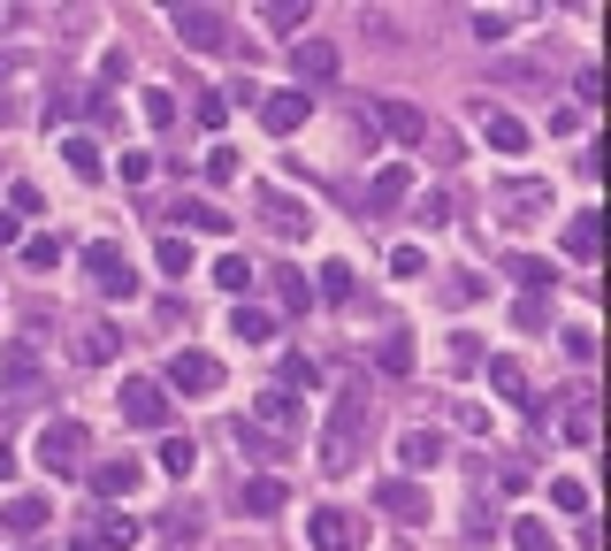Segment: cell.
Wrapping results in <instances>:
<instances>
[{"label": "cell", "mask_w": 611, "mask_h": 551, "mask_svg": "<svg viewBox=\"0 0 611 551\" xmlns=\"http://www.w3.org/2000/svg\"><path fill=\"white\" fill-rule=\"evenodd\" d=\"M359 421H367V390H344V406L321 429V475H352L359 467Z\"/></svg>", "instance_id": "cell-1"}, {"label": "cell", "mask_w": 611, "mask_h": 551, "mask_svg": "<svg viewBox=\"0 0 611 551\" xmlns=\"http://www.w3.org/2000/svg\"><path fill=\"white\" fill-rule=\"evenodd\" d=\"M85 276H92V291H108V299H138L131 253H123L115 238H92V245H85Z\"/></svg>", "instance_id": "cell-2"}, {"label": "cell", "mask_w": 611, "mask_h": 551, "mask_svg": "<svg viewBox=\"0 0 611 551\" xmlns=\"http://www.w3.org/2000/svg\"><path fill=\"white\" fill-rule=\"evenodd\" d=\"M85 452H92L85 421H46L38 429V467L46 475H85Z\"/></svg>", "instance_id": "cell-3"}, {"label": "cell", "mask_w": 611, "mask_h": 551, "mask_svg": "<svg viewBox=\"0 0 611 551\" xmlns=\"http://www.w3.org/2000/svg\"><path fill=\"white\" fill-rule=\"evenodd\" d=\"M115 406H123L131 429H168V390H160V375H131Z\"/></svg>", "instance_id": "cell-4"}, {"label": "cell", "mask_w": 611, "mask_h": 551, "mask_svg": "<svg viewBox=\"0 0 611 551\" xmlns=\"http://www.w3.org/2000/svg\"><path fill=\"white\" fill-rule=\"evenodd\" d=\"M375 131H390L398 146H429V139H436V123H429L413 100H398V92H390V100H375Z\"/></svg>", "instance_id": "cell-5"}, {"label": "cell", "mask_w": 611, "mask_h": 551, "mask_svg": "<svg viewBox=\"0 0 611 551\" xmlns=\"http://www.w3.org/2000/svg\"><path fill=\"white\" fill-rule=\"evenodd\" d=\"M245 429H260V437H276V444H284V437L299 429V398H291L284 383H268V390L253 398V414H245Z\"/></svg>", "instance_id": "cell-6"}, {"label": "cell", "mask_w": 611, "mask_h": 551, "mask_svg": "<svg viewBox=\"0 0 611 551\" xmlns=\"http://www.w3.org/2000/svg\"><path fill=\"white\" fill-rule=\"evenodd\" d=\"M160 390H191V398H207V390H222V361H214V353H168Z\"/></svg>", "instance_id": "cell-7"}, {"label": "cell", "mask_w": 611, "mask_h": 551, "mask_svg": "<svg viewBox=\"0 0 611 551\" xmlns=\"http://www.w3.org/2000/svg\"><path fill=\"white\" fill-rule=\"evenodd\" d=\"M168 23H176V38L199 46V54H214V46L230 38V15H222V8H176Z\"/></svg>", "instance_id": "cell-8"}, {"label": "cell", "mask_w": 611, "mask_h": 551, "mask_svg": "<svg viewBox=\"0 0 611 551\" xmlns=\"http://www.w3.org/2000/svg\"><path fill=\"white\" fill-rule=\"evenodd\" d=\"M375 506H382L390 521H429V491L406 483V475H382V483H375Z\"/></svg>", "instance_id": "cell-9"}, {"label": "cell", "mask_w": 611, "mask_h": 551, "mask_svg": "<svg viewBox=\"0 0 611 551\" xmlns=\"http://www.w3.org/2000/svg\"><path fill=\"white\" fill-rule=\"evenodd\" d=\"M306 544L313 551H359V529H352V514L321 506V514H306Z\"/></svg>", "instance_id": "cell-10"}, {"label": "cell", "mask_w": 611, "mask_h": 551, "mask_svg": "<svg viewBox=\"0 0 611 551\" xmlns=\"http://www.w3.org/2000/svg\"><path fill=\"white\" fill-rule=\"evenodd\" d=\"M237 506H245L253 521H268V514L291 506V491H284V475H245V483H237Z\"/></svg>", "instance_id": "cell-11"}, {"label": "cell", "mask_w": 611, "mask_h": 551, "mask_svg": "<svg viewBox=\"0 0 611 551\" xmlns=\"http://www.w3.org/2000/svg\"><path fill=\"white\" fill-rule=\"evenodd\" d=\"M291 69H299V92L329 85V77H336V46H329V38H299V46H291Z\"/></svg>", "instance_id": "cell-12"}, {"label": "cell", "mask_w": 611, "mask_h": 551, "mask_svg": "<svg viewBox=\"0 0 611 551\" xmlns=\"http://www.w3.org/2000/svg\"><path fill=\"white\" fill-rule=\"evenodd\" d=\"M306 115H313V92H268V100H260V123H268L276 139H291Z\"/></svg>", "instance_id": "cell-13"}, {"label": "cell", "mask_w": 611, "mask_h": 551, "mask_svg": "<svg viewBox=\"0 0 611 551\" xmlns=\"http://www.w3.org/2000/svg\"><path fill=\"white\" fill-rule=\"evenodd\" d=\"M481 139H489L497 154H527V123H520L512 108H481Z\"/></svg>", "instance_id": "cell-14"}, {"label": "cell", "mask_w": 611, "mask_h": 551, "mask_svg": "<svg viewBox=\"0 0 611 551\" xmlns=\"http://www.w3.org/2000/svg\"><path fill=\"white\" fill-rule=\"evenodd\" d=\"M168 214H176L184 230H199V238H230V214H222L214 199H176ZM184 230H176V238H184Z\"/></svg>", "instance_id": "cell-15"}, {"label": "cell", "mask_w": 611, "mask_h": 551, "mask_svg": "<svg viewBox=\"0 0 611 551\" xmlns=\"http://www.w3.org/2000/svg\"><path fill=\"white\" fill-rule=\"evenodd\" d=\"M115 353H123V330H115V322H85V330H77V361L85 367H108Z\"/></svg>", "instance_id": "cell-16"}, {"label": "cell", "mask_w": 611, "mask_h": 551, "mask_svg": "<svg viewBox=\"0 0 611 551\" xmlns=\"http://www.w3.org/2000/svg\"><path fill=\"white\" fill-rule=\"evenodd\" d=\"M406 199H413V169H406V162H390L382 177L367 184V207H375V214H390V207H406Z\"/></svg>", "instance_id": "cell-17"}, {"label": "cell", "mask_w": 611, "mask_h": 551, "mask_svg": "<svg viewBox=\"0 0 611 551\" xmlns=\"http://www.w3.org/2000/svg\"><path fill=\"white\" fill-rule=\"evenodd\" d=\"M138 483H146L138 460H100V467H92V491H100V498H131Z\"/></svg>", "instance_id": "cell-18"}, {"label": "cell", "mask_w": 611, "mask_h": 551, "mask_svg": "<svg viewBox=\"0 0 611 551\" xmlns=\"http://www.w3.org/2000/svg\"><path fill=\"white\" fill-rule=\"evenodd\" d=\"M46 521H54L46 498H8V506H0V529H8V537H38Z\"/></svg>", "instance_id": "cell-19"}, {"label": "cell", "mask_w": 611, "mask_h": 551, "mask_svg": "<svg viewBox=\"0 0 611 551\" xmlns=\"http://www.w3.org/2000/svg\"><path fill=\"white\" fill-rule=\"evenodd\" d=\"M398 460H406L413 475H429V467L444 460V437H436V429H406V437H398Z\"/></svg>", "instance_id": "cell-20"}, {"label": "cell", "mask_w": 611, "mask_h": 551, "mask_svg": "<svg viewBox=\"0 0 611 551\" xmlns=\"http://www.w3.org/2000/svg\"><path fill=\"white\" fill-rule=\"evenodd\" d=\"M504 207H512V222H543L551 214V184H512Z\"/></svg>", "instance_id": "cell-21"}, {"label": "cell", "mask_w": 611, "mask_h": 551, "mask_svg": "<svg viewBox=\"0 0 611 551\" xmlns=\"http://www.w3.org/2000/svg\"><path fill=\"white\" fill-rule=\"evenodd\" d=\"M489 390H504L512 406H527V367L512 361V353H497V361H489Z\"/></svg>", "instance_id": "cell-22"}, {"label": "cell", "mask_w": 611, "mask_h": 551, "mask_svg": "<svg viewBox=\"0 0 611 551\" xmlns=\"http://www.w3.org/2000/svg\"><path fill=\"white\" fill-rule=\"evenodd\" d=\"M214 284H222V291H237V299H245V291H253V284H260V268H253V261H245V253H222V261H214Z\"/></svg>", "instance_id": "cell-23"}, {"label": "cell", "mask_w": 611, "mask_h": 551, "mask_svg": "<svg viewBox=\"0 0 611 551\" xmlns=\"http://www.w3.org/2000/svg\"><path fill=\"white\" fill-rule=\"evenodd\" d=\"M153 268H160V276H191V238H176V230H168V238L153 245Z\"/></svg>", "instance_id": "cell-24"}, {"label": "cell", "mask_w": 611, "mask_h": 551, "mask_svg": "<svg viewBox=\"0 0 611 551\" xmlns=\"http://www.w3.org/2000/svg\"><path fill=\"white\" fill-rule=\"evenodd\" d=\"M566 444H597V406H589V390H574V406H566Z\"/></svg>", "instance_id": "cell-25"}, {"label": "cell", "mask_w": 611, "mask_h": 551, "mask_svg": "<svg viewBox=\"0 0 611 551\" xmlns=\"http://www.w3.org/2000/svg\"><path fill=\"white\" fill-rule=\"evenodd\" d=\"M62 154H69V169H77L85 184L108 177V162H100V146H92V139H62Z\"/></svg>", "instance_id": "cell-26"}, {"label": "cell", "mask_w": 611, "mask_h": 551, "mask_svg": "<svg viewBox=\"0 0 611 551\" xmlns=\"http://www.w3.org/2000/svg\"><path fill=\"white\" fill-rule=\"evenodd\" d=\"M260 23H268V31H299V23H313V0H268Z\"/></svg>", "instance_id": "cell-27"}, {"label": "cell", "mask_w": 611, "mask_h": 551, "mask_svg": "<svg viewBox=\"0 0 611 551\" xmlns=\"http://www.w3.org/2000/svg\"><path fill=\"white\" fill-rule=\"evenodd\" d=\"M268 222H276L284 238H299V230H313V214H306L299 199H284V191H268Z\"/></svg>", "instance_id": "cell-28"}, {"label": "cell", "mask_w": 611, "mask_h": 551, "mask_svg": "<svg viewBox=\"0 0 611 551\" xmlns=\"http://www.w3.org/2000/svg\"><path fill=\"white\" fill-rule=\"evenodd\" d=\"M566 253H574L581 268L597 261V214H574V222H566Z\"/></svg>", "instance_id": "cell-29"}, {"label": "cell", "mask_w": 611, "mask_h": 551, "mask_svg": "<svg viewBox=\"0 0 611 551\" xmlns=\"http://www.w3.org/2000/svg\"><path fill=\"white\" fill-rule=\"evenodd\" d=\"M313 299L344 307V299H352V261H321V291H313Z\"/></svg>", "instance_id": "cell-30"}, {"label": "cell", "mask_w": 611, "mask_h": 551, "mask_svg": "<svg viewBox=\"0 0 611 551\" xmlns=\"http://www.w3.org/2000/svg\"><path fill=\"white\" fill-rule=\"evenodd\" d=\"M268 330H276L268 307H237V315H230V338H245V345H268Z\"/></svg>", "instance_id": "cell-31"}, {"label": "cell", "mask_w": 611, "mask_h": 551, "mask_svg": "<svg viewBox=\"0 0 611 551\" xmlns=\"http://www.w3.org/2000/svg\"><path fill=\"white\" fill-rule=\"evenodd\" d=\"M160 467H168V475L184 483V475L199 467V444H191V437H160Z\"/></svg>", "instance_id": "cell-32"}, {"label": "cell", "mask_w": 611, "mask_h": 551, "mask_svg": "<svg viewBox=\"0 0 611 551\" xmlns=\"http://www.w3.org/2000/svg\"><path fill=\"white\" fill-rule=\"evenodd\" d=\"M551 506H558V514H589V483H581V475H558V483H551Z\"/></svg>", "instance_id": "cell-33"}, {"label": "cell", "mask_w": 611, "mask_h": 551, "mask_svg": "<svg viewBox=\"0 0 611 551\" xmlns=\"http://www.w3.org/2000/svg\"><path fill=\"white\" fill-rule=\"evenodd\" d=\"M160 529H168L176 544H191V537L207 529V514H199V506H168V514H160Z\"/></svg>", "instance_id": "cell-34"}, {"label": "cell", "mask_w": 611, "mask_h": 551, "mask_svg": "<svg viewBox=\"0 0 611 551\" xmlns=\"http://www.w3.org/2000/svg\"><path fill=\"white\" fill-rule=\"evenodd\" d=\"M276 291H284V307H291V315H306V307H313V284H306L299 268H276Z\"/></svg>", "instance_id": "cell-35"}, {"label": "cell", "mask_w": 611, "mask_h": 551, "mask_svg": "<svg viewBox=\"0 0 611 551\" xmlns=\"http://www.w3.org/2000/svg\"><path fill=\"white\" fill-rule=\"evenodd\" d=\"M92 537H100V551H123V544H138V521H123V514H108V521H100Z\"/></svg>", "instance_id": "cell-36"}, {"label": "cell", "mask_w": 611, "mask_h": 551, "mask_svg": "<svg viewBox=\"0 0 611 551\" xmlns=\"http://www.w3.org/2000/svg\"><path fill=\"white\" fill-rule=\"evenodd\" d=\"M8 383H15V390H38V361H31V345H8Z\"/></svg>", "instance_id": "cell-37"}, {"label": "cell", "mask_w": 611, "mask_h": 551, "mask_svg": "<svg viewBox=\"0 0 611 551\" xmlns=\"http://www.w3.org/2000/svg\"><path fill=\"white\" fill-rule=\"evenodd\" d=\"M512 31V8H474V38L489 46V38H504Z\"/></svg>", "instance_id": "cell-38"}, {"label": "cell", "mask_w": 611, "mask_h": 551, "mask_svg": "<svg viewBox=\"0 0 611 551\" xmlns=\"http://www.w3.org/2000/svg\"><path fill=\"white\" fill-rule=\"evenodd\" d=\"M375 361L390 367V375H413V345H406V338H382V345H375Z\"/></svg>", "instance_id": "cell-39"}, {"label": "cell", "mask_w": 611, "mask_h": 551, "mask_svg": "<svg viewBox=\"0 0 611 551\" xmlns=\"http://www.w3.org/2000/svg\"><path fill=\"white\" fill-rule=\"evenodd\" d=\"M512 551H558V544H551L543 521H512Z\"/></svg>", "instance_id": "cell-40"}, {"label": "cell", "mask_w": 611, "mask_h": 551, "mask_svg": "<svg viewBox=\"0 0 611 551\" xmlns=\"http://www.w3.org/2000/svg\"><path fill=\"white\" fill-rule=\"evenodd\" d=\"M146 123H153V131H168V123H176V92H160V85H153V92H146Z\"/></svg>", "instance_id": "cell-41"}, {"label": "cell", "mask_w": 611, "mask_h": 551, "mask_svg": "<svg viewBox=\"0 0 611 551\" xmlns=\"http://www.w3.org/2000/svg\"><path fill=\"white\" fill-rule=\"evenodd\" d=\"M390 276H429V253H421V245H398V253H390Z\"/></svg>", "instance_id": "cell-42"}, {"label": "cell", "mask_w": 611, "mask_h": 551, "mask_svg": "<svg viewBox=\"0 0 611 551\" xmlns=\"http://www.w3.org/2000/svg\"><path fill=\"white\" fill-rule=\"evenodd\" d=\"M207 177H214V184L237 177V146H207Z\"/></svg>", "instance_id": "cell-43"}, {"label": "cell", "mask_w": 611, "mask_h": 551, "mask_svg": "<svg viewBox=\"0 0 611 551\" xmlns=\"http://www.w3.org/2000/svg\"><path fill=\"white\" fill-rule=\"evenodd\" d=\"M23 261H31V268H54V261H62V238H31Z\"/></svg>", "instance_id": "cell-44"}, {"label": "cell", "mask_w": 611, "mask_h": 551, "mask_svg": "<svg viewBox=\"0 0 611 551\" xmlns=\"http://www.w3.org/2000/svg\"><path fill=\"white\" fill-rule=\"evenodd\" d=\"M222 115H230V100H222V92H199V123L222 131Z\"/></svg>", "instance_id": "cell-45"}, {"label": "cell", "mask_w": 611, "mask_h": 551, "mask_svg": "<svg viewBox=\"0 0 611 551\" xmlns=\"http://www.w3.org/2000/svg\"><path fill=\"white\" fill-rule=\"evenodd\" d=\"M8 207H15V214H38L46 199H38V184H8Z\"/></svg>", "instance_id": "cell-46"}, {"label": "cell", "mask_w": 611, "mask_h": 551, "mask_svg": "<svg viewBox=\"0 0 611 551\" xmlns=\"http://www.w3.org/2000/svg\"><path fill=\"white\" fill-rule=\"evenodd\" d=\"M574 92H581V108H597V100H604V77H597V69H581V77H574Z\"/></svg>", "instance_id": "cell-47"}, {"label": "cell", "mask_w": 611, "mask_h": 551, "mask_svg": "<svg viewBox=\"0 0 611 551\" xmlns=\"http://www.w3.org/2000/svg\"><path fill=\"white\" fill-rule=\"evenodd\" d=\"M421 222H429V230H444V222H452V199H444V191H436V199H421Z\"/></svg>", "instance_id": "cell-48"}, {"label": "cell", "mask_w": 611, "mask_h": 551, "mask_svg": "<svg viewBox=\"0 0 611 551\" xmlns=\"http://www.w3.org/2000/svg\"><path fill=\"white\" fill-rule=\"evenodd\" d=\"M512 276H520L527 291H543V284H551V268H543V261H512Z\"/></svg>", "instance_id": "cell-49"}, {"label": "cell", "mask_w": 611, "mask_h": 551, "mask_svg": "<svg viewBox=\"0 0 611 551\" xmlns=\"http://www.w3.org/2000/svg\"><path fill=\"white\" fill-rule=\"evenodd\" d=\"M313 375H321V367L306 361V353H291V361H284V383H313Z\"/></svg>", "instance_id": "cell-50"}, {"label": "cell", "mask_w": 611, "mask_h": 551, "mask_svg": "<svg viewBox=\"0 0 611 551\" xmlns=\"http://www.w3.org/2000/svg\"><path fill=\"white\" fill-rule=\"evenodd\" d=\"M15 467H23V460H15V444L0 437V483H15Z\"/></svg>", "instance_id": "cell-51"}, {"label": "cell", "mask_w": 611, "mask_h": 551, "mask_svg": "<svg viewBox=\"0 0 611 551\" xmlns=\"http://www.w3.org/2000/svg\"><path fill=\"white\" fill-rule=\"evenodd\" d=\"M15 238H23V222H15V214H0V245H15Z\"/></svg>", "instance_id": "cell-52"}, {"label": "cell", "mask_w": 611, "mask_h": 551, "mask_svg": "<svg viewBox=\"0 0 611 551\" xmlns=\"http://www.w3.org/2000/svg\"><path fill=\"white\" fill-rule=\"evenodd\" d=\"M69 551H100V537H77V544H69Z\"/></svg>", "instance_id": "cell-53"}]
</instances>
